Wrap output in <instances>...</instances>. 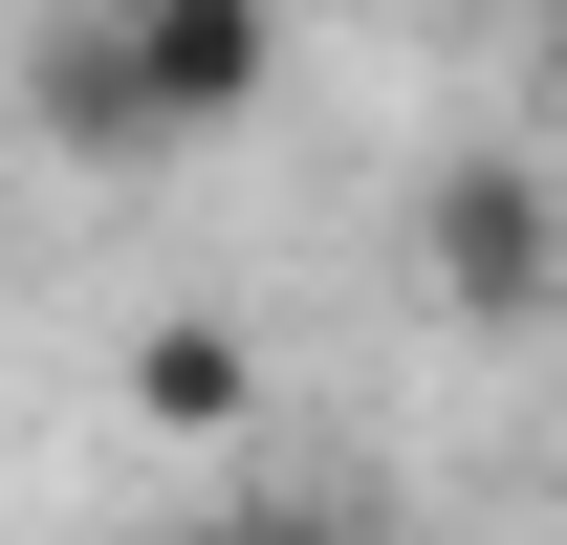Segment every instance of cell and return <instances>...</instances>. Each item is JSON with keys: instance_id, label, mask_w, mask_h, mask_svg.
Returning <instances> with one entry per match:
<instances>
[{"instance_id": "obj_3", "label": "cell", "mask_w": 567, "mask_h": 545, "mask_svg": "<svg viewBox=\"0 0 567 545\" xmlns=\"http://www.w3.org/2000/svg\"><path fill=\"white\" fill-rule=\"evenodd\" d=\"M110 414H132V436H175V459H240V436H262V328L153 306V328L110 349Z\"/></svg>"}, {"instance_id": "obj_6", "label": "cell", "mask_w": 567, "mask_h": 545, "mask_svg": "<svg viewBox=\"0 0 567 545\" xmlns=\"http://www.w3.org/2000/svg\"><path fill=\"white\" fill-rule=\"evenodd\" d=\"M524 22H546V88H567V0H524Z\"/></svg>"}, {"instance_id": "obj_1", "label": "cell", "mask_w": 567, "mask_h": 545, "mask_svg": "<svg viewBox=\"0 0 567 545\" xmlns=\"http://www.w3.org/2000/svg\"><path fill=\"white\" fill-rule=\"evenodd\" d=\"M415 284L458 306V328H546L567 306V197L524 175V153H436L415 175Z\"/></svg>"}, {"instance_id": "obj_2", "label": "cell", "mask_w": 567, "mask_h": 545, "mask_svg": "<svg viewBox=\"0 0 567 545\" xmlns=\"http://www.w3.org/2000/svg\"><path fill=\"white\" fill-rule=\"evenodd\" d=\"M110 44H132L153 132L197 153V132H240V110L284 88V0H110Z\"/></svg>"}, {"instance_id": "obj_7", "label": "cell", "mask_w": 567, "mask_h": 545, "mask_svg": "<svg viewBox=\"0 0 567 545\" xmlns=\"http://www.w3.org/2000/svg\"><path fill=\"white\" fill-rule=\"evenodd\" d=\"M458 22H524V0H458Z\"/></svg>"}, {"instance_id": "obj_5", "label": "cell", "mask_w": 567, "mask_h": 545, "mask_svg": "<svg viewBox=\"0 0 567 545\" xmlns=\"http://www.w3.org/2000/svg\"><path fill=\"white\" fill-rule=\"evenodd\" d=\"M153 545H371V502H197V524H153Z\"/></svg>"}, {"instance_id": "obj_4", "label": "cell", "mask_w": 567, "mask_h": 545, "mask_svg": "<svg viewBox=\"0 0 567 545\" xmlns=\"http://www.w3.org/2000/svg\"><path fill=\"white\" fill-rule=\"evenodd\" d=\"M22 132L66 153V175H153V88H132V44H110V0H66V22H44V44H22Z\"/></svg>"}]
</instances>
